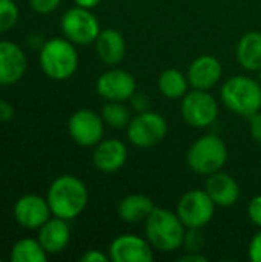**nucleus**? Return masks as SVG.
I'll use <instances>...</instances> for the list:
<instances>
[{"instance_id": "obj_1", "label": "nucleus", "mask_w": 261, "mask_h": 262, "mask_svg": "<svg viewBox=\"0 0 261 262\" xmlns=\"http://www.w3.org/2000/svg\"><path fill=\"white\" fill-rule=\"evenodd\" d=\"M88 189L85 183L74 175L55 178L48 189V204L54 216L62 220L77 218L88 206Z\"/></svg>"}, {"instance_id": "obj_2", "label": "nucleus", "mask_w": 261, "mask_h": 262, "mask_svg": "<svg viewBox=\"0 0 261 262\" xmlns=\"http://www.w3.org/2000/svg\"><path fill=\"white\" fill-rule=\"evenodd\" d=\"M145 223L146 239L155 250L169 253L183 246L188 229L177 212L174 213L168 209L155 207Z\"/></svg>"}, {"instance_id": "obj_3", "label": "nucleus", "mask_w": 261, "mask_h": 262, "mask_svg": "<svg viewBox=\"0 0 261 262\" xmlns=\"http://www.w3.org/2000/svg\"><path fill=\"white\" fill-rule=\"evenodd\" d=\"M38 63L46 77L55 81H65L71 78L78 68L75 45L66 37L49 38L40 48Z\"/></svg>"}, {"instance_id": "obj_4", "label": "nucleus", "mask_w": 261, "mask_h": 262, "mask_svg": "<svg viewBox=\"0 0 261 262\" xmlns=\"http://www.w3.org/2000/svg\"><path fill=\"white\" fill-rule=\"evenodd\" d=\"M223 104L237 115L252 117L261 109V84L248 75L228 78L220 91Z\"/></svg>"}, {"instance_id": "obj_5", "label": "nucleus", "mask_w": 261, "mask_h": 262, "mask_svg": "<svg viewBox=\"0 0 261 262\" xmlns=\"http://www.w3.org/2000/svg\"><path fill=\"white\" fill-rule=\"evenodd\" d=\"M228 161V147L214 134L203 135L188 150L186 163L197 175H211L223 169Z\"/></svg>"}, {"instance_id": "obj_6", "label": "nucleus", "mask_w": 261, "mask_h": 262, "mask_svg": "<svg viewBox=\"0 0 261 262\" xmlns=\"http://www.w3.org/2000/svg\"><path fill=\"white\" fill-rule=\"evenodd\" d=\"M60 26L63 35L75 46H86L95 43L100 34V23L97 17L91 12V9L77 5L74 8H69L63 14Z\"/></svg>"}, {"instance_id": "obj_7", "label": "nucleus", "mask_w": 261, "mask_h": 262, "mask_svg": "<svg viewBox=\"0 0 261 262\" xmlns=\"http://www.w3.org/2000/svg\"><path fill=\"white\" fill-rule=\"evenodd\" d=\"M168 123L163 115L154 111L137 114L128 124V140L142 149L154 147L165 140Z\"/></svg>"}, {"instance_id": "obj_8", "label": "nucleus", "mask_w": 261, "mask_h": 262, "mask_svg": "<svg viewBox=\"0 0 261 262\" xmlns=\"http://www.w3.org/2000/svg\"><path fill=\"white\" fill-rule=\"evenodd\" d=\"M214 213L215 203L206 190H189L180 198L177 204V215L186 229L205 227L214 218Z\"/></svg>"}, {"instance_id": "obj_9", "label": "nucleus", "mask_w": 261, "mask_h": 262, "mask_svg": "<svg viewBox=\"0 0 261 262\" xmlns=\"http://www.w3.org/2000/svg\"><path fill=\"white\" fill-rule=\"evenodd\" d=\"M182 117L192 127H208L218 117V103L208 92L194 89L182 98Z\"/></svg>"}, {"instance_id": "obj_10", "label": "nucleus", "mask_w": 261, "mask_h": 262, "mask_svg": "<svg viewBox=\"0 0 261 262\" xmlns=\"http://www.w3.org/2000/svg\"><path fill=\"white\" fill-rule=\"evenodd\" d=\"M68 132L72 141L82 147H94L103 140L105 121L102 115L91 109L74 112L68 121Z\"/></svg>"}, {"instance_id": "obj_11", "label": "nucleus", "mask_w": 261, "mask_h": 262, "mask_svg": "<svg viewBox=\"0 0 261 262\" xmlns=\"http://www.w3.org/2000/svg\"><path fill=\"white\" fill-rule=\"evenodd\" d=\"M95 91L108 101L125 103L137 92V81L134 75L125 69H109L97 78Z\"/></svg>"}, {"instance_id": "obj_12", "label": "nucleus", "mask_w": 261, "mask_h": 262, "mask_svg": "<svg viewBox=\"0 0 261 262\" xmlns=\"http://www.w3.org/2000/svg\"><path fill=\"white\" fill-rule=\"evenodd\" d=\"M109 258L114 262H151L154 261V247L146 238L125 233L111 243Z\"/></svg>"}, {"instance_id": "obj_13", "label": "nucleus", "mask_w": 261, "mask_h": 262, "mask_svg": "<svg viewBox=\"0 0 261 262\" xmlns=\"http://www.w3.org/2000/svg\"><path fill=\"white\" fill-rule=\"evenodd\" d=\"M52 212L48 200L40 195H23L14 204V218L18 226L28 230H38L49 218Z\"/></svg>"}, {"instance_id": "obj_14", "label": "nucleus", "mask_w": 261, "mask_h": 262, "mask_svg": "<svg viewBox=\"0 0 261 262\" xmlns=\"http://www.w3.org/2000/svg\"><path fill=\"white\" fill-rule=\"evenodd\" d=\"M26 55L22 48L8 40L0 41V84L11 86L18 83L26 72Z\"/></svg>"}, {"instance_id": "obj_15", "label": "nucleus", "mask_w": 261, "mask_h": 262, "mask_svg": "<svg viewBox=\"0 0 261 262\" xmlns=\"http://www.w3.org/2000/svg\"><path fill=\"white\" fill-rule=\"evenodd\" d=\"M126 160L128 147L117 138L102 140L97 146H94L92 163L100 172L114 173L126 164Z\"/></svg>"}, {"instance_id": "obj_16", "label": "nucleus", "mask_w": 261, "mask_h": 262, "mask_svg": "<svg viewBox=\"0 0 261 262\" xmlns=\"http://www.w3.org/2000/svg\"><path fill=\"white\" fill-rule=\"evenodd\" d=\"M223 77V66L218 58L212 55H200L197 57L189 69H188V80L194 89L209 91L212 89Z\"/></svg>"}, {"instance_id": "obj_17", "label": "nucleus", "mask_w": 261, "mask_h": 262, "mask_svg": "<svg viewBox=\"0 0 261 262\" xmlns=\"http://www.w3.org/2000/svg\"><path fill=\"white\" fill-rule=\"evenodd\" d=\"M205 190L212 198L215 206L220 207H231L240 198L238 183L229 173H225L222 170L208 175L205 183Z\"/></svg>"}, {"instance_id": "obj_18", "label": "nucleus", "mask_w": 261, "mask_h": 262, "mask_svg": "<svg viewBox=\"0 0 261 262\" xmlns=\"http://www.w3.org/2000/svg\"><path fill=\"white\" fill-rule=\"evenodd\" d=\"M69 238H71V230H69L68 221L54 216V218H49L38 229L37 239L48 255H55L66 249Z\"/></svg>"}, {"instance_id": "obj_19", "label": "nucleus", "mask_w": 261, "mask_h": 262, "mask_svg": "<svg viewBox=\"0 0 261 262\" xmlns=\"http://www.w3.org/2000/svg\"><path fill=\"white\" fill-rule=\"evenodd\" d=\"M95 51L98 58L108 64L115 66L118 64L126 54V41L120 31L108 28L100 31L97 40H95Z\"/></svg>"}, {"instance_id": "obj_20", "label": "nucleus", "mask_w": 261, "mask_h": 262, "mask_svg": "<svg viewBox=\"0 0 261 262\" xmlns=\"http://www.w3.org/2000/svg\"><path fill=\"white\" fill-rule=\"evenodd\" d=\"M154 209H155V206L149 196L142 195V193H134V195L125 196L120 201L117 212H118V218L122 221L135 224V223L146 221Z\"/></svg>"}, {"instance_id": "obj_21", "label": "nucleus", "mask_w": 261, "mask_h": 262, "mask_svg": "<svg viewBox=\"0 0 261 262\" xmlns=\"http://www.w3.org/2000/svg\"><path fill=\"white\" fill-rule=\"evenodd\" d=\"M237 60L246 71H261V32L251 31L240 38L237 45Z\"/></svg>"}, {"instance_id": "obj_22", "label": "nucleus", "mask_w": 261, "mask_h": 262, "mask_svg": "<svg viewBox=\"0 0 261 262\" xmlns=\"http://www.w3.org/2000/svg\"><path fill=\"white\" fill-rule=\"evenodd\" d=\"M158 91L171 100L183 98L188 94L189 80L188 75H185L178 69H166L158 77Z\"/></svg>"}, {"instance_id": "obj_23", "label": "nucleus", "mask_w": 261, "mask_h": 262, "mask_svg": "<svg viewBox=\"0 0 261 262\" xmlns=\"http://www.w3.org/2000/svg\"><path fill=\"white\" fill-rule=\"evenodd\" d=\"M48 253L38 243V239L25 238L17 241L11 249L12 262H46Z\"/></svg>"}, {"instance_id": "obj_24", "label": "nucleus", "mask_w": 261, "mask_h": 262, "mask_svg": "<svg viewBox=\"0 0 261 262\" xmlns=\"http://www.w3.org/2000/svg\"><path fill=\"white\" fill-rule=\"evenodd\" d=\"M102 118L105 124L114 129L128 127L129 121L132 120L131 111L123 104V101H108L102 109Z\"/></svg>"}, {"instance_id": "obj_25", "label": "nucleus", "mask_w": 261, "mask_h": 262, "mask_svg": "<svg viewBox=\"0 0 261 262\" xmlns=\"http://www.w3.org/2000/svg\"><path fill=\"white\" fill-rule=\"evenodd\" d=\"M18 21V6L14 0H0V34L8 32Z\"/></svg>"}, {"instance_id": "obj_26", "label": "nucleus", "mask_w": 261, "mask_h": 262, "mask_svg": "<svg viewBox=\"0 0 261 262\" xmlns=\"http://www.w3.org/2000/svg\"><path fill=\"white\" fill-rule=\"evenodd\" d=\"M203 243H205V239H203V235L200 233V229H188L186 230L183 246L189 252H198L203 247Z\"/></svg>"}, {"instance_id": "obj_27", "label": "nucleus", "mask_w": 261, "mask_h": 262, "mask_svg": "<svg viewBox=\"0 0 261 262\" xmlns=\"http://www.w3.org/2000/svg\"><path fill=\"white\" fill-rule=\"evenodd\" d=\"M62 0H29L31 8L38 14H49L58 8Z\"/></svg>"}, {"instance_id": "obj_28", "label": "nucleus", "mask_w": 261, "mask_h": 262, "mask_svg": "<svg viewBox=\"0 0 261 262\" xmlns=\"http://www.w3.org/2000/svg\"><path fill=\"white\" fill-rule=\"evenodd\" d=\"M248 215H249V220L252 221V224H255L258 229H261V195L254 196L249 201Z\"/></svg>"}, {"instance_id": "obj_29", "label": "nucleus", "mask_w": 261, "mask_h": 262, "mask_svg": "<svg viewBox=\"0 0 261 262\" xmlns=\"http://www.w3.org/2000/svg\"><path fill=\"white\" fill-rule=\"evenodd\" d=\"M129 101H131V107H132L137 114L151 111V100H149V97L145 95V94L135 92V94L129 98Z\"/></svg>"}, {"instance_id": "obj_30", "label": "nucleus", "mask_w": 261, "mask_h": 262, "mask_svg": "<svg viewBox=\"0 0 261 262\" xmlns=\"http://www.w3.org/2000/svg\"><path fill=\"white\" fill-rule=\"evenodd\" d=\"M248 253H249V259L252 262H261V229L251 239Z\"/></svg>"}, {"instance_id": "obj_31", "label": "nucleus", "mask_w": 261, "mask_h": 262, "mask_svg": "<svg viewBox=\"0 0 261 262\" xmlns=\"http://www.w3.org/2000/svg\"><path fill=\"white\" fill-rule=\"evenodd\" d=\"M251 120V135L252 138L261 144V112L254 114L252 117H249Z\"/></svg>"}, {"instance_id": "obj_32", "label": "nucleus", "mask_w": 261, "mask_h": 262, "mask_svg": "<svg viewBox=\"0 0 261 262\" xmlns=\"http://www.w3.org/2000/svg\"><path fill=\"white\" fill-rule=\"evenodd\" d=\"M82 262H108L111 261L109 255H105L102 253L100 250H88L82 258H80Z\"/></svg>"}, {"instance_id": "obj_33", "label": "nucleus", "mask_w": 261, "mask_h": 262, "mask_svg": "<svg viewBox=\"0 0 261 262\" xmlns=\"http://www.w3.org/2000/svg\"><path fill=\"white\" fill-rule=\"evenodd\" d=\"M12 115H14V109L11 107V104L0 100V121H8L12 118Z\"/></svg>"}, {"instance_id": "obj_34", "label": "nucleus", "mask_w": 261, "mask_h": 262, "mask_svg": "<svg viewBox=\"0 0 261 262\" xmlns=\"http://www.w3.org/2000/svg\"><path fill=\"white\" fill-rule=\"evenodd\" d=\"M182 262H206V258L198 255V252H189L188 255H185L182 259Z\"/></svg>"}, {"instance_id": "obj_35", "label": "nucleus", "mask_w": 261, "mask_h": 262, "mask_svg": "<svg viewBox=\"0 0 261 262\" xmlns=\"http://www.w3.org/2000/svg\"><path fill=\"white\" fill-rule=\"evenodd\" d=\"M102 0H74V3L77 6H82V8H86V9H92L95 8Z\"/></svg>"}, {"instance_id": "obj_36", "label": "nucleus", "mask_w": 261, "mask_h": 262, "mask_svg": "<svg viewBox=\"0 0 261 262\" xmlns=\"http://www.w3.org/2000/svg\"><path fill=\"white\" fill-rule=\"evenodd\" d=\"M258 81H260L261 84V71H258Z\"/></svg>"}]
</instances>
